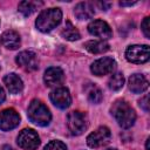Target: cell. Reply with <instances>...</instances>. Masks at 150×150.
<instances>
[{
	"label": "cell",
	"instance_id": "1",
	"mask_svg": "<svg viewBox=\"0 0 150 150\" xmlns=\"http://www.w3.org/2000/svg\"><path fill=\"white\" fill-rule=\"evenodd\" d=\"M111 114L122 128H130L136 121L135 110L124 100H117L111 107Z\"/></svg>",
	"mask_w": 150,
	"mask_h": 150
},
{
	"label": "cell",
	"instance_id": "2",
	"mask_svg": "<svg viewBox=\"0 0 150 150\" xmlns=\"http://www.w3.org/2000/svg\"><path fill=\"white\" fill-rule=\"evenodd\" d=\"M62 19V12L59 8H48V9H43L36 21H35V26L40 32L47 33L49 30H52L53 28H55Z\"/></svg>",
	"mask_w": 150,
	"mask_h": 150
},
{
	"label": "cell",
	"instance_id": "3",
	"mask_svg": "<svg viewBox=\"0 0 150 150\" xmlns=\"http://www.w3.org/2000/svg\"><path fill=\"white\" fill-rule=\"evenodd\" d=\"M27 114H28V118L33 123L41 125V127L48 125L50 120H52V115H50L49 109L39 100H33L29 103Z\"/></svg>",
	"mask_w": 150,
	"mask_h": 150
},
{
	"label": "cell",
	"instance_id": "4",
	"mask_svg": "<svg viewBox=\"0 0 150 150\" xmlns=\"http://www.w3.org/2000/svg\"><path fill=\"white\" fill-rule=\"evenodd\" d=\"M67 125L73 135H81L88 128V118L81 111H71L67 116Z\"/></svg>",
	"mask_w": 150,
	"mask_h": 150
},
{
	"label": "cell",
	"instance_id": "5",
	"mask_svg": "<svg viewBox=\"0 0 150 150\" xmlns=\"http://www.w3.org/2000/svg\"><path fill=\"white\" fill-rule=\"evenodd\" d=\"M125 57L132 63H144L150 57L149 46L146 45H134L129 46L125 50Z\"/></svg>",
	"mask_w": 150,
	"mask_h": 150
},
{
	"label": "cell",
	"instance_id": "6",
	"mask_svg": "<svg viewBox=\"0 0 150 150\" xmlns=\"http://www.w3.org/2000/svg\"><path fill=\"white\" fill-rule=\"evenodd\" d=\"M111 132L107 127H100L95 131L88 135L87 143L90 148H101L110 142Z\"/></svg>",
	"mask_w": 150,
	"mask_h": 150
},
{
	"label": "cell",
	"instance_id": "7",
	"mask_svg": "<svg viewBox=\"0 0 150 150\" xmlns=\"http://www.w3.org/2000/svg\"><path fill=\"white\" fill-rule=\"evenodd\" d=\"M18 144L25 150H35L40 145V137L33 129H23L18 136Z\"/></svg>",
	"mask_w": 150,
	"mask_h": 150
},
{
	"label": "cell",
	"instance_id": "8",
	"mask_svg": "<svg viewBox=\"0 0 150 150\" xmlns=\"http://www.w3.org/2000/svg\"><path fill=\"white\" fill-rule=\"evenodd\" d=\"M20 123V116L19 114L12 109H4L2 111H0V129L4 131H8L14 129L15 127H18Z\"/></svg>",
	"mask_w": 150,
	"mask_h": 150
},
{
	"label": "cell",
	"instance_id": "9",
	"mask_svg": "<svg viewBox=\"0 0 150 150\" xmlns=\"http://www.w3.org/2000/svg\"><path fill=\"white\" fill-rule=\"evenodd\" d=\"M115 67H116V62L112 57H101L91 64L90 70L96 76H103L112 73Z\"/></svg>",
	"mask_w": 150,
	"mask_h": 150
},
{
	"label": "cell",
	"instance_id": "10",
	"mask_svg": "<svg viewBox=\"0 0 150 150\" xmlns=\"http://www.w3.org/2000/svg\"><path fill=\"white\" fill-rule=\"evenodd\" d=\"M15 61L22 69H25L27 71H33V70L38 69L39 61H38V56L34 52L23 50V52L19 53Z\"/></svg>",
	"mask_w": 150,
	"mask_h": 150
},
{
	"label": "cell",
	"instance_id": "11",
	"mask_svg": "<svg viewBox=\"0 0 150 150\" xmlns=\"http://www.w3.org/2000/svg\"><path fill=\"white\" fill-rule=\"evenodd\" d=\"M49 97H50V101L60 109H66L71 103V97H70L69 90L64 87H59V88L54 89L50 93Z\"/></svg>",
	"mask_w": 150,
	"mask_h": 150
},
{
	"label": "cell",
	"instance_id": "12",
	"mask_svg": "<svg viewBox=\"0 0 150 150\" xmlns=\"http://www.w3.org/2000/svg\"><path fill=\"white\" fill-rule=\"evenodd\" d=\"M88 32L97 38H101L102 40H107L109 38H111L112 32L110 26L103 21V20H94L88 25Z\"/></svg>",
	"mask_w": 150,
	"mask_h": 150
},
{
	"label": "cell",
	"instance_id": "13",
	"mask_svg": "<svg viewBox=\"0 0 150 150\" xmlns=\"http://www.w3.org/2000/svg\"><path fill=\"white\" fill-rule=\"evenodd\" d=\"M43 81L48 87H56L60 86L64 81V74L63 70L59 67H50L46 70Z\"/></svg>",
	"mask_w": 150,
	"mask_h": 150
},
{
	"label": "cell",
	"instance_id": "14",
	"mask_svg": "<svg viewBox=\"0 0 150 150\" xmlns=\"http://www.w3.org/2000/svg\"><path fill=\"white\" fill-rule=\"evenodd\" d=\"M149 87V82L143 74H134L129 77V88L135 94L145 91Z\"/></svg>",
	"mask_w": 150,
	"mask_h": 150
},
{
	"label": "cell",
	"instance_id": "15",
	"mask_svg": "<svg viewBox=\"0 0 150 150\" xmlns=\"http://www.w3.org/2000/svg\"><path fill=\"white\" fill-rule=\"evenodd\" d=\"M4 83L7 87V89L9 90V93H12V94H19V93H21V90L23 88L22 80L14 73L7 74L4 77Z\"/></svg>",
	"mask_w": 150,
	"mask_h": 150
},
{
	"label": "cell",
	"instance_id": "16",
	"mask_svg": "<svg viewBox=\"0 0 150 150\" xmlns=\"http://www.w3.org/2000/svg\"><path fill=\"white\" fill-rule=\"evenodd\" d=\"M94 6L90 2L83 1V2H79L75 8H74V14L77 19L80 20H87L94 16Z\"/></svg>",
	"mask_w": 150,
	"mask_h": 150
},
{
	"label": "cell",
	"instance_id": "17",
	"mask_svg": "<svg viewBox=\"0 0 150 150\" xmlns=\"http://www.w3.org/2000/svg\"><path fill=\"white\" fill-rule=\"evenodd\" d=\"M20 42V35L15 30H6L1 35V43L7 49H16Z\"/></svg>",
	"mask_w": 150,
	"mask_h": 150
},
{
	"label": "cell",
	"instance_id": "18",
	"mask_svg": "<svg viewBox=\"0 0 150 150\" xmlns=\"http://www.w3.org/2000/svg\"><path fill=\"white\" fill-rule=\"evenodd\" d=\"M84 47L93 54H102L109 49V45L104 40H90L87 41Z\"/></svg>",
	"mask_w": 150,
	"mask_h": 150
},
{
	"label": "cell",
	"instance_id": "19",
	"mask_svg": "<svg viewBox=\"0 0 150 150\" xmlns=\"http://www.w3.org/2000/svg\"><path fill=\"white\" fill-rule=\"evenodd\" d=\"M61 35H62V38H64L66 40H69V41H75V40L80 39L79 30L76 29L75 26H73V23L69 20L66 21V25L61 30Z\"/></svg>",
	"mask_w": 150,
	"mask_h": 150
},
{
	"label": "cell",
	"instance_id": "20",
	"mask_svg": "<svg viewBox=\"0 0 150 150\" xmlns=\"http://www.w3.org/2000/svg\"><path fill=\"white\" fill-rule=\"evenodd\" d=\"M40 6H42L41 1H21L19 4V12L22 13L25 16H28L34 13Z\"/></svg>",
	"mask_w": 150,
	"mask_h": 150
},
{
	"label": "cell",
	"instance_id": "21",
	"mask_svg": "<svg viewBox=\"0 0 150 150\" xmlns=\"http://www.w3.org/2000/svg\"><path fill=\"white\" fill-rule=\"evenodd\" d=\"M86 93H87V97L91 103H100L102 101V91L100 90V88L93 83L86 86Z\"/></svg>",
	"mask_w": 150,
	"mask_h": 150
},
{
	"label": "cell",
	"instance_id": "22",
	"mask_svg": "<svg viewBox=\"0 0 150 150\" xmlns=\"http://www.w3.org/2000/svg\"><path fill=\"white\" fill-rule=\"evenodd\" d=\"M124 84V76L122 73H115L110 76L108 86L111 90H120Z\"/></svg>",
	"mask_w": 150,
	"mask_h": 150
},
{
	"label": "cell",
	"instance_id": "23",
	"mask_svg": "<svg viewBox=\"0 0 150 150\" xmlns=\"http://www.w3.org/2000/svg\"><path fill=\"white\" fill-rule=\"evenodd\" d=\"M43 150H67V146L61 141H50Z\"/></svg>",
	"mask_w": 150,
	"mask_h": 150
},
{
	"label": "cell",
	"instance_id": "24",
	"mask_svg": "<svg viewBox=\"0 0 150 150\" xmlns=\"http://www.w3.org/2000/svg\"><path fill=\"white\" fill-rule=\"evenodd\" d=\"M141 27H142V30H143L145 38H150V18H148V16L144 18Z\"/></svg>",
	"mask_w": 150,
	"mask_h": 150
},
{
	"label": "cell",
	"instance_id": "25",
	"mask_svg": "<svg viewBox=\"0 0 150 150\" xmlns=\"http://www.w3.org/2000/svg\"><path fill=\"white\" fill-rule=\"evenodd\" d=\"M139 107L145 111H149V95H144L139 100Z\"/></svg>",
	"mask_w": 150,
	"mask_h": 150
},
{
	"label": "cell",
	"instance_id": "26",
	"mask_svg": "<svg viewBox=\"0 0 150 150\" xmlns=\"http://www.w3.org/2000/svg\"><path fill=\"white\" fill-rule=\"evenodd\" d=\"M4 100H5V91H4L2 87L0 86V103H2Z\"/></svg>",
	"mask_w": 150,
	"mask_h": 150
},
{
	"label": "cell",
	"instance_id": "27",
	"mask_svg": "<svg viewBox=\"0 0 150 150\" xmlns=\"http://www.w3.org/2000/svg\"><path fill=\"white\" fill-rule=\"evenodd\" d=\"M136 4V1H132V2H120V5L121 6H131V5H135Z\"/></svg>",
	"mask_w": 150,
	"mask_h": 150
},
{
	"label": "cell",
	"instance_id": "28",
	"mask_svg": "<svg viewBox=\"0 0 150 150\" xmlns=\"http://www.w3.org/2000/svg\"><path fill=\"white\" fill-rule=\"evenodd\" d=\"M2 150H13V148H11L9 145H5V146L2 148Z\"/></svg>",
	"mask_w": 150,
	"mask_h": 150
},
{
	"label": "cell",
	"instance_id": "29",
	"mask_svg": "<svg viewBox=\"0 0 150 150\" xmlns=\"http://www.w3.org/2000/svg\"><path fill=\"white\" fill-rule=\"evenodd\" d=\"M149 141H150V138H148V139H146V144H145L146 150H150V148H149Z\"/></svg>",
	"mask_w": 150,
	"mask_h": 150
},
{
	"label": "cell",
	"instance_id": "30",
	"mask_svg": "<svg viewBox=\"0 0 150 150\" xmlns=\"http://www.w3.org/2000/svg\"><path fill=\"white\" fill-rule=\"evenodd\" d=\"M107 150H117V149H107Z\"/></svg>",
	"mask_w": 150,
	"mask_h": 150
}]
</instances>
